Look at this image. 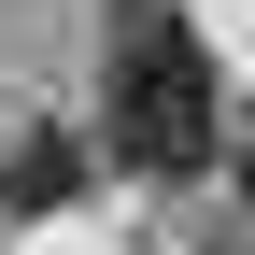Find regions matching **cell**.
Masks as SVG:
<instances>
[{
	"mask_svg": "<svg viewBox=\"0 0 255 255\" xmlns=\"http://www.w3.org/2000/svg\"><path fill=\"white\" fill-rule=\"evenodd\" d=\"M100 156L142 184H184L227 156V85H213V43L170 14V0H114L100 28Z\"/></svg>",
	"mask_w": 255,
	"mask_h": 255,
	"instance_id": "1",
	"label": "cell"
},
{
	"mask_svg": "<svg viewBox=\"0 0 255 255\" xmlns=\"http://www.w3.org/2000/svg\"><path fill=\"white\" fill-rule=\"evenodd\" d=\"M71 199H85V128H14V142H0V213L43 227V213H71Z\"/></svg>",
	"mask_w": 255,
	"mask_h": 255,
	"instance_id": "2",
	"label": "cell"
},
{
	"mask_svg": "<svg viewBox=\"0 0 255 255\" xmlns=\"http://www.w3.org/2000/svg\"><path fill=\"white\" fill-rule=\"evenodd\" d=\"M227 184H241V213H255V114H227Z\"/></svg>",
	"mask_w": 255,
	"mask_h": 255,
	"instance_id": "3",
	"label": "cell"
}]
</instances>
